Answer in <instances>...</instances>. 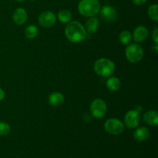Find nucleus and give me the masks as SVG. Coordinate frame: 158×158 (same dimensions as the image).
<instances>
[{
  "label": "nucleus",
  "instance_id": "f257e3e1",
  "mask_svg": "<svg viewBox=\"0 0 158 158\" xmlns=\"http://www.w3.org/2000/svg\"><path fill=\"white\" fill-rule=\"evenodd\" d=\"M65 35L67 40L73 43H80L86 37L84 26L78 21H70L65 29Z\"/></svg>",
  "mask_w": 158,
  "mask_h": 158
},
{
  "label": "nucleus",
  "instance_id": "f03ea898",
  "mask_svg": "<svg viewBox=\"0 0 158 158\" xmlns=\"http://www.w3.org/2000/svg\"><path fill=\"white\" fill-rule=\"evenodd\" d=\"M94 71L101 77H110L115 71V64L112 60L107 58L98 59L94 63Z\"/></svg>",
  "mask_w": 158,
  "mask_h": 158
},
{
  "label": "nucleus",
  "instance_id": "7ed1b4c3",
  "mask_svg": "<svg viewBox=\"0 0 158 158\" xmlns=\"http://www.w3.org/2000/svg\"><path fill=\"white\" fill-rule=\"evenodd\" d=\"M100 9V4L98 0H81L78 4L79 12L85 17L95 16Z\"/></svg>",
  "mask_w": 158,
  "mask_h": 158
},
{
  "label": "nucleus",
  "instance_id": "20e7f679",
  "mask_svg": "<svg viewBox=\"0 0 158 158\" xmlns=\"http://www.w3.org/2000/svg\"><path fill=\"white\" fill-rule=\"evenodd\" d=\"M125 56L130 63H139L143 57V49L138 43H131L127 46L125 49Z\"/></svg>",
  "mask_w": 158,
  "mask_h": 158
},
{
  "label": "nucleus",
  "instance_id": "39448f33",
  "mask_svg": "<svg viewBox=\"0 0 158 158\" xmlns=\"http://www.w3.org/2000/svg\"><path fill=\"white\" fill-rule=\"evenodd\" d=\"M90 114L94 118L101 119L105 117L107 111V106L106 102L100 98L93 100L89 106Z\"/></svg>",
  "mask_w": 158,
  "mask_h": 158
},
{
  "label": "nucleus",
  "instance_id": "423d86ee",
  "mask_svg": "<svg viewBox=\"0 0 158 158\" xmlns=\"http://www.w3.org/2000/svg\"><path fill=\"white\" fill-rule=\"evenodd\" d=\"M104 129L108 134L120 135L124 131V124L119 119L110 118L104 123Z\"/></svg>",
  "mask_w": 158,
  "mask_h": 158
},
{
  "label": "nucleus",
  "instance_id": "0eeeda50",
  "mask_svg": "<svg viewBox=\"0 0 158 158\" xmlns=\"http://www.w3.org/2000/svg\"><path fill=\"white\" fill-rule=\"evenodd\" d=\"M140 122V113L136 110H131L124 117V123L129 129H135L139 126Z\"/></svg>",
  "mask_w": 158,
  "mask_h": 158
},
{
  "label": "nucleus",
  "instance_id": "6e6552de",
  "mask_svg": "<svg viewBox=\"0 0 158 158\" xmlns=\"http://www.w3.org/2000/svg\"><path fill=\"white\" fill-rule=\"evenodd\" d=\"M40 26L45 28H51L56 23V16L51 11H44L38 17Z\"/></svg>",
  "mask_w": 158,
  "mask_h": 158
},
{
  "label": "nucleus",
  "instance_id": "1a4fd4ad",
  "mask_svg": "<svg viewBox=\"0 0 158 158\" xmlns=\"http://www.w3.org/2000/svg\"><path fill=\"white\" fill-rule=\"evenodd\" d=\"M100 16L105 21L108 23H113L117 19V12L115 9V8L113 7L112 6L110 5H106L103 6L101 9H100Z\"/></svg>",
  "mask_w": 158,
  "mask_h": 158
},
{
  "label": "nucleus",
  "instance_id": "9d476101",
  "mask_svg": "<svg viewBox=\"0 0 158 158\" xmlns=\"http://www.w3.org/2000/svg\"><path fill=\"white\" fill-rule=\"evenodd\" d=\"M132 36L137 43H143L148 37V29L143 26H138L134 30Z\"/></svg>",
  "mask_w": 158,
  "mask_h": 158
},
{
  "label": "nucleus",
  "instance_id": "9b49d317",
  "mask_svg": "<svg viewBox=\"0 0 158 158\" xmlns=\"http://www.w3.org/2000/svg\"><path fill=\"white\" fill-rule=\"evenodd\" d=\"M12 19H13V21L15 24L22 26V25L25 24L27 21V12L23 8H17L12 14Z\"/></svg>",
  "mask_w": 158,
  "mask_h": 158
},
{
  "label": "nucleus",
  "instance_id": "f8f14e48",
  "mask_svg": "<svg viewBox=\"0 0 158 158\" xmlns=\"http://www.w3.org/2000/svg\"><path fill=\"white\" fill-rule=\"evenodd\" d=\"M144 123L150 126H157L158 124V113L154 110H150L145 112L143 115Z\"/></svg>",
  "mask_w": 158,
  "mask_h": 158
},
{
  "label": "nucleus",
  "instance_id": "ddd939ff",
  "mask_svg": "<svg viewBox=\"0 0 158 158\" xmlns=\"http://www.w3.org/2000/svg\"><path fill=\"white\" fill-rule=\"evenodd\" d=\"M134 138L138 142H143L148 140L150 136V131L145 127H137L134 132Z\"/></svg>",
  "mask_w": 158,
  "mask_h": 158
},
{
  "label": "nucleus",
  "instance_id": "4468645a",
  "mask_svg": "<svg viewBox=\"0 0 158 158\" xmlns=\"http://www.w3.org/2000/svg\"><path fill=\"white\" fill-rule=\"evenodd\" d=\"M49 103L52 106H60L64 102V96L60 92H53L49 95Z\"/></svg>",
  "mask_w": 158,
  "mask_h": 158
},
{
  "label": "nucleus",
  "instance_id": "2eb2a0df",
  "mask_svg": "<svg viewBox=\"0 0 158 158\" xmlns=\"http://www.w3.org/2000/svg\"><path fill=\"white\" fill-rule=\"evenodd\" d=\"M106 86L109 90L114 92V91H117L120 89V87H121V81L120 80V79L116 77H110L106 80Z\"/></svg>",
  "mask_w": 158,
  "mask_h": 158
},
{
  "label": "nucleus",
  "instance_id": "dca6fc26",
  "mask_svg": "<svg viewBox=\"0 0 158 158\" xmlns=\"http://www.w3.org/2000/svg\"><path fill=\"white\" fill-rule=\"evenodd\" d=\"M100 23H99L98 19L96 17H89V19L86 23V31L89 33H94L98 29Z\"/></svg>",
  "mask_w": 158,
  "mask_h": 158
},
{
  "label": "nucleus",
  "instance_id": "f3484780",
  "mask_svg": "<svg viewBox=\"0 0 158 158\" xmlns=\"http://www.w3.org/2000/svg\"><path fill=\"white\" fill-rule=\"evenodd\" d=\"M57 19L62 23H68L72 19V13L68 9H63L60 11L57 15Z\"/></svg>",
  "mask_w": 158,
  "mask_h": 158
},
{
  "label": "nucleus",
  "instance_id": "a211bd4d",
  "mask_svg": "<svg viewBox=\"0 0 158 158\" xmlns=\"http://www.w3.org/2000/svg\"><path fill=\"white\" fill-rule=\"evenodd\" d=\"M39 33L38 27L35 25H29L25 29V35L27 39L32 40L35 38Z\"/></svg>",
  "mask_w": 158,
  "mask_h": 158
},
{
  "label": "nucleus",
  "instance_id": "6ab92c4d",
  "mask_svg": "<svg viewBox=\"0 0 158 158\" xmlns=\"http://www.w3.org/2000/svg\"><path fill=\"white\" fill-rule=\"evenodd\" d=\"M119 40H120V42L122 44L127 46V45L131 44V41L133 40L132 34L127 30L122 31L120 33V35H119Z\"/></svg>",
  "mask_w": 158,
  "mask_h": 158
},
{
  "label": "nucleus",
  "instance_id": "aec40b11",
  "mask_svg": "<svg viewBox=\"0 0 158 158\" xmlns=\"http://www.w3.org/2000/svg\"><path fill=\"white\" fill-rule=\"evenodd\" d=\"M148 16L153 21L157 22L158 21V6L157 4L151 5L148 7Z\"/></svg>",
  "mask_w": 158,
  "mask_h": 158
},
{
  "label": "nucleus",
  "instance_id": "412c9836",
  "mask_svg": "<svg viewBox=\"0 0 158 158\" xmlns=\"http://www.w3.org/2000/svg\"><path fill=\"white\" fill-rule=\"evenodd\" d=\"M11 127L9 123L0 121V136H6L10 133Z\"/></svg>",
  "mask_w": 158,
  "mask_h": 158
},
{
  "label": "nucleus",
  "instance_id": "4be33fe9",
  "mask_svg": "<svg viewBox=\"0 0 158 158\" xmlns=\"http://www.w3.org/2000/svg\"><path fill=\"white\" fill-rule=\"evenodd\" d=\"M152 39L153 41L154 42L155 44L158 43V28L155 27V29H154V31L152 32Z\"/></svg>",
  "mask_w": 158,
  "mask_h": 158
},
{
  "label": "nucleus",
  "instance_id": "5701e85b",
  "mask_svg": "<svg viewBox=\"0 0 158 158\" xmlns=\"http://www.w3.org/2000/svg\"><path fill=\"white\" fill-rule=\"evenodd\" d=\"M131 1L137 6H142V5L145 4L148 2V0H131Z\"/></svg>",
  "mask_w": 158,
  "mask_h": 158
},
{
  "label": "nucleus",
  "instance_id": "b1692460",
  "mask_svg": "<svg viewBox=\"0 0 158 158\" xmlns=\"http://www.w3.org/2000/svg\"><path fill=\"white\" fill-rule=\"evenodd\" d=\"M5 96H6V94H5L4 89L0 87V101L5 98Z\"/></svg>",
  "mask_w": 158,
  "mask_h": 158
},
{
  "label": "nucleus",
  "instance_id": "393cba45",
  "mask_svg": "<svg viewBox=\"0 0 158 158\" xmlns=\"http://www.w3.org/2000/svg\"><path fill=\"white\" fill-rule=\"evenodd\" d=\"M135 110H137V111H138L139 113H140L142 110H143V108H142L141 106H137V107H136Z\"/></svg>",
  "mask_w": 158,
  "mask_h": 158
},
{
  "label": "nucleus",
  "instance_id": "a878e982",
  "mask_svg": "<svg viewBox=\"0 0 158 158\" xmlns=\"http://www.w3.org/2000/svg\"><path fill=\"white\" fill-rule=\"evenodd\" d=\"M15 1H16V2H23V1H25V0H15Z\"/></svg>",
  "mask_w": 158,
  "mask_h": 158
}]
</instances>
